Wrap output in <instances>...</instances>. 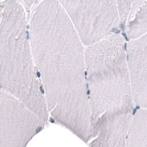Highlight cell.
<instances>
[{
	"label": "cell",
	"mask_w": 147,
	"mask_h": 147,
	"mask_svg": "<svg viewBox=\"0 0 147 147\" xmlns=\"http://www.w3.org/2000/svg\"><path fill=\"white\" fill-rule=\"evenodd\" d=\"M29 29L49 115L88 143L91 111L86 50L78 32L57 0H42L34 7Z\"/></svg>",
	"instance_id": "1"
},
{
	"label": "cell",
	"mask_w": 147,
	"mask_h": 147,
	"mask_svg": "<svg viewBox=\"0 0 147 147\" xmlns=\"http://www.w3.org/2000/svg\"><path fill=\"white\" fill-rule=\"evenodd\" d=\"M86 67L90 146H125L135 102L123 36L114 32L88 46Z\"/></svg>",
	"instance_id": "2"
},
{
	"label": "cell",
	"mask_w": 147,
	"mask_h": 147,
	"mask_svg": "<svg viewBox=\"0 0 147 147\" xmlns=\"http://www.w3.org/2000/svg\"><path fill=\"white\" fill-rule=\"evenodd\" d=\"M0 75L1 89L19 99L48 123L50 115L32 52L25 8L18 0L1 3Z\"/></svg>",
	"instance_id": "3"
},
{
	"label": "cell",
	"mask_w": 147,
	"mask_h": 147,
	"mask_svg": "<svg viewBox=\"0 0 147 147\" xmlns=\"http://www.w3.org/2000/svg\"><path fill=\"white\" fill-rule=\"evenodd\" d=\"M86 46L119 32L121 19L117 0H57Z\"/></svg>",
	"instance_id": "4"
},
{
	"label": "cell",
	"mask_w": 147,
	"mask_h": 147,
	"mask_svg": "<svg viewBox=\"0 0 147 147\" xmlns=\"http://www.w3.org/2000/svg\"><path fill=\"white\" fill-rule=\"evenodd\" d=\"M0 146L24 147L44 128L45 122L12 94L0 92Z\"/></svg>",
	"instance_id": "5"
},
{
	"label": "cell",
	"mask_w": 147,
	"mask_h": 147,
	"mask_svg": "<svg viewBox=\"0 0 147 147\" xmlns=\"http://www.w3.org/2000/svg\"><path fill=\"white\" fill-rule=\"evenodd\" d=\"M125 48L135 105L147 108V32L129 39Z\"/></svg>",
	"instance_id": "6"
},
{
	"label": "cell",
	"mask_w": 147,
	"mask_h": 147,
	"mask_svg": "<svg viewBox=\"0 0 147 147\" xmlns=\"http://www.w3.org/2000/svg\"><path fill=\"white\" fill-rule=\"evenodd\" d=\"M125 29L129 39L147 32V0H132Z\"/></svg>",
	"instance_id": "7"
},
{
	"label": "cell",
	"mask_w": 147,
	"mask_h": 147,
	"mask_svg": "<svg viewBox=\"0 0 147 147\" xmlns=\"http://www.w3.org/2000/svg\"><path fill=\"white\" fill-rule=\"evenodd\" d=\"M125 146H147V108L140 107L133 115Z\"/></svg>",
	"instance_id": "8"
},
{
	"label": "cell",
	"mask_w": 147,
	"mask_h": 147,
	"mask_svg": "<svg viewBox=\"0 0 147 147\" xmlns=\"http://www.w3.org/2000/svg\"><path fill=\"white\" fill-rule=\"evenodd\" d=\"M131 2H132V0H117L121 25L124 28H125L126 20L130 11Z\"/></svg>",
	"instance_id": "9"
},
{
	"label": "cell",
	"mask_w": 147,
	"mask_h": 147,
	"mask_svg": "<svg viewBox=\"0 0 147 147\" xmlns=\"http://www.w3.org/2000/svg\"><path fill=\"white\" fill-rule=\"evenodd\" d=\"M18 1L23 5L25 10L30 13L32 9L35 7V5L38 0H18Z\"/></svg>",
	"instance_id": "10"
}]
</instances>
